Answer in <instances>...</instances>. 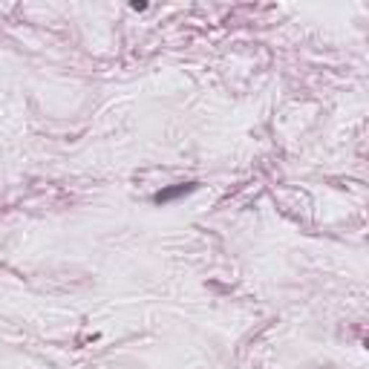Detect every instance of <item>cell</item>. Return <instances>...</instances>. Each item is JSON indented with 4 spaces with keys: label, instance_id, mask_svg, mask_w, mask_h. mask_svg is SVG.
<instances>
[{
    "label": "cell",
    "instance_id": "1",
    "mask_svg": "<svg viewBox=\"0 0 369 369\" xmlns=\"http://www.w3.org/2000/svg\"><path fill=\"white\" fill-rule=\"evenodd\" d=\"M191 191V185H179V188H173V191H164V193H156V202H167V199H173V196H179V193Z\"/></svg>",
    "mask_w": 369,
    "mask_h": 369
}]
</instances>
